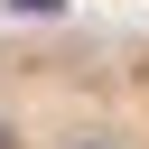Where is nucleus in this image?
<instances>
[{"label":"nucleus","instance_id":"obj_2","mask_svg":"<svg viewBox=\"0 0 149 149\" xmlns=\"http://www.w3.org/2000/svg\"><path fill=\"white\" fill-rule=\"evenodd\" d=\"M19 9H28V19H47V9H56V0H19Z\"/></svg>","mask_w":149,"mask_h":149},{"label":"nucleus","instance_id":"obj_1","mask_svg":"<svg viewBox=\"0 0 149 149\" xmlns=\"http://www.w3.org/2000/svg\"><path fill=\"white\" fill-rule=\"evenodd\" d=\"M0 149H149V28L0 37Z\"/></svg>","mask_w":149,"mask_h":149}]
</instances>
